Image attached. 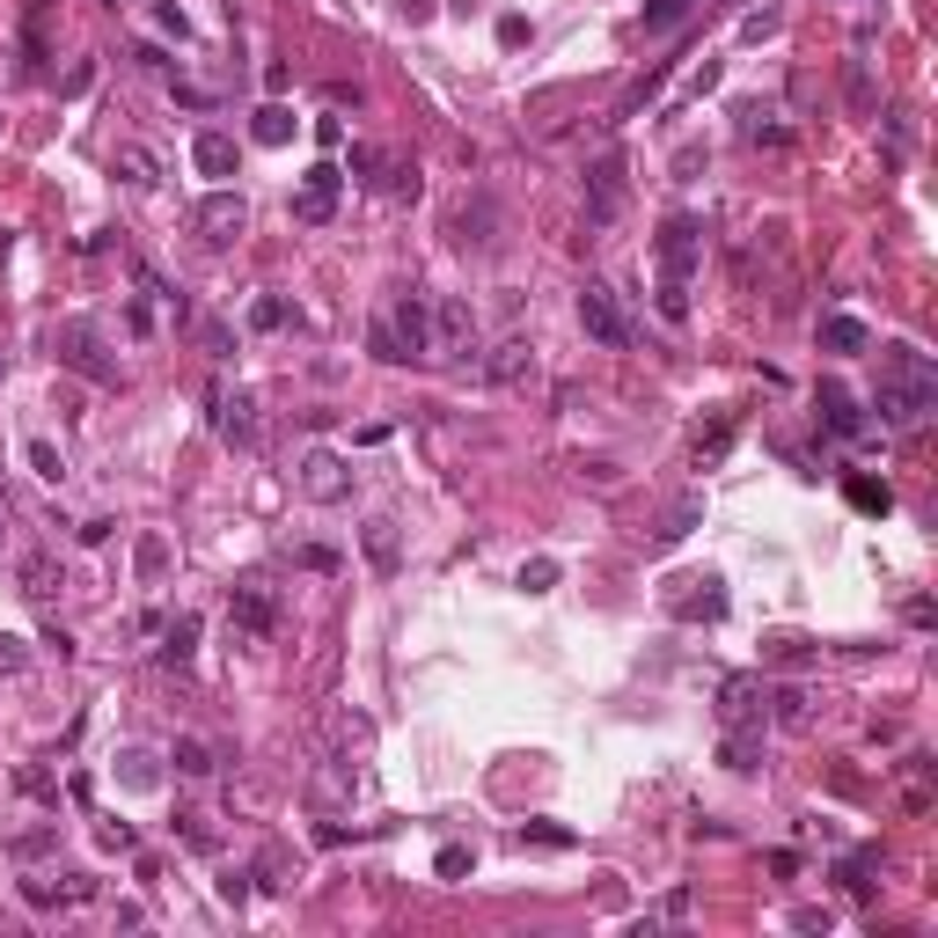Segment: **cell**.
I'll return each instance as SVG.
<instances>
[{"mask_svg": "<svg viewBox=\"0 0 938 938\" xmlns=\"http://www.w3.org/2000/svg\"><path fill=\"white\" fill-rule=\"evenodd\" d=\"M880 425L909 433L938 411V367L917 353V345H880V396H872Z\"/></svg>", "mask_w": 938, "mask_h": 938, "instance_id": "6da1fadb", "label": "cell"}, {"mask_svg": "<svg viewBox=\"0 0 938 938\" xmlns=\"http://www.w3.org/2000/svg\"><path fill=\"white\" fill-rule=\"evenodd\" d=\"M367 345H374V359H389V367L433 359V302H425V294H404V302L367 330Z\"/></svg>", "mask_w": 938, "mask_h": 938, "instance_id": "7a4b0ae2", "label": "cell"}, {"mask_svg": "<svg viewBox=\"0 0 938 938\" xmlns=\"http://www.w3.org/2000/svg\"><path fill=\"white\" fill-rule=\"evenodd\" d=\"M52 359H59V367H73L81 382H96V389H118V382H125V367L110 359L103 330H96L89 316H67V323L52 330Z\"/></svg>", "mask_w": 938, "mask_h": 938, "instance_id": "3957f363", "label": "cell"}, {"mask_svg": "<svg viewBox=\"0 0 938 938\" xmlns=\"http://www.w3.org/2000/svg\"><path fill=\"white\" fill-rule=\"evenodd\" d=\"M697 257H704V220H697V213H668V220H660V243H653L660 286H690Z\"/></svg>", "mask_w": 938, "mask_h": 938, "instance_id": "277c9868", "label": "cell"}, {"mask_svg": "<svg viewBox=\"0 0 938 938\" xmlns=\"http://www.w3.org/2000/svg\"><path fill=\"white\" fill-rule=\"evenodd\" d=\"M191 235L206 249H228V243H243L249 235V206H243V191H228V184H220V191H206L191 206Z\"/></svg>", "mask_w": 938, "mask_h": 938, "instance_id": "5b68a950", "label": "cell"}, {"mask_svg": "<svg viewBox=\"0 0 938 938\" xmlns=\"http://www.w3.org/2000/svg\"><path fill=\"white\" fill-rule=\"evenodd\" d=\"M580 330L594 337V345H609V353H623L631 345V316H623V302H616V286H602V279H586L580 286Z\"/></svg>", "mask_w": 938, "mask_h": 938, "instance_id": "8992f818", "label": "cell"}, {"mask_svg": "<svg viewBox=\"0 0 938 938\" xmlns=\"http://www.w3.org/2000/svg\"><path fill=\"white\" fill-rule=\"evenodd\" d=\"M294 484H302V498H316V506H337V498H353V462L330 455V447H308Z\"/></svg>", "mask_w": 938, "mask_h": 938, "instance_id": "52a82bcc", "label": "cell"}, {"mask_svg": "<svg viewBox=\"0 0 938 938\" xmlns=\"http://www.w3.org/2000/svg\"><path fill=\"white\" fill-rule=\"evenodd\" d=\"M271 631H279V602H271L265 586H235V602H228V638H235V645H265Z\"/></svg>", "mask_w": 938, "mask_h": 938, "instance_id": "ba28073f", "label": "cell"}, {"mask_svg": "<svg viewBox=\"0 0 938 938\" xmlns=\"http://www.w3.org/2000/svg\"><path fill=\"white\" fill-rule=\"evenodd\" d=\"M337 198H345V169H337V161H316V169L294 184V220L323 228V220L337 213Z\"/></svg>", "mask_w": 938, "mask_h": 938, "instance_id": "9c48e42d", "label": "cell"}, {"mask_svg": "<svg viewBox=\"0 0 938 938\" xmlns=\"http://www.w3.org/2000/svg\"><path fill=\"white\" fill-rule=\"evenodd\" d=\"M462 353H477V308L470 302H433V359H462Z\"/></svg>", "mask_w": 938, "mask_h": 938, "instance_id": "30bf717a", "label": "cell"}, {"mask_svg": "<svg viewBox=\"0 0 938 938\" xmlns=\"http://www.w3.org/2000/svg\"><path fill=\"white\" fill-rule=\"evenodd\" d=\"M762 704H770L762 674H727L719 682V727H762Z\"/></svg>", "mask_w": 938, "mask_h": 938, "instance_id": "8fae6325", "label": "cell"}, {"mask_svg": "<svg viewBox=\"0 0 938 938\" xmlns=\"http://www.w3.org/2000/svg\"><path fill=\"white\" fill-rule=\"evenodd\" d=\"M814 411H821V425H829L836 441H866V411H858V396H850L843 382H821Z\"/></svg>", "mask_w": 938, "mask_h": 938, "instance_id": "7c38bea8", "label": "cell"}, {"mask_svg": "<svg viewBox=\"0 0 938 938\" xmlns=\"http://www.w3.org/2000/svg\"><path fill=\"white\" fill-rule=\"evenodd\" d=\"M690 594H674V616L682 623H719L727 616V580L719 572H704V580H682Z\"/></svg>", "mask_w": 938, "mask_h": 938, "instance_id": "4fadbf2b", "label": "cell"}, {"mask_svg": "<svg viewBox=\"0 0 938 938\" xmlns=\"http://www.w3.org/2000/svg\"><path fill=\"white\" fill-rule=\"evenodd\" d=\"M484 374H492L498 389H521V382L535 374V345H529V337H498L492 359H484Z\"/></svg>", "mask_w": 938, "mask_h": 938, "instance_id": "5bb4252c", "label": "cell"}, {"mask_svg": "<svg viewBox=\"0 0 938 938\" xmlns=\"http://www.w3.org/2000/svg\"><path fill=\"white\" fill-rule=\"evenodd\" d=\"M213 425H220V441H257V396L249 389H220L213 396Z\"/></svg>", "mask_w": 938, "mask_h": 938, "instance_id": "9a60e30c", "label": "cell"}, {"mask_svg": "<svg viewBox=\"0 0 938 938\" xmlns=\"http://www.w3.org/2000/svg\"><path fill=\"white\" fill-rule=\"evenodd\" d=\"M586 191H594L586 220H594V228H609V220H616V206H623V161H616V155H609V161H594V177H586Z\"/></svg>", "mask_w": 938, "mask_h": 938, "instance_id": "2e32d148", "label": "cell"}, {"mask_svg": "<svg viewBox=\"0 0 938 938\" xmlns=\"http://www.w3.org/2000/svg\"><path fill=\"white\" fill-rule=\"evenodd\" d=\"M359 550H367V565L382 572V580L404 565V535H396V521H389V514H374L367 529H359Z\"/></svg>", "mask_w": 938, "mask_h": 938, "instance_id": "e0dca14e", "label": "cell"}, {"mask_svg": "<svg viewBox=\"0 0 938 938\" xmlns=\"http://www.w3.org/2000/svg\"><path fill=\"white\" fill-rule=\"evenodd\" d=\"M110 177H125L132 191H155V184H161V161L147 155L140 140H118V155H110Z\"/></svg>", "mask_w": 938, "mask_h": 938, "instance_id": "ac0fdd59", "label": "cell"}, {"mask_svg": "<svg viewBox=\"0 0 938 938\" xmlns=\"http://www.w3.org/2000/svg\"><path fill=\"white\" fill-rule=\"evenodd\" d=\"M191 169L213 177V184H228L235 177V140H228V132H198V140H191Z\"/></svg>", "mask_w": 938, "mask_h": 938, "instance_id": "d6986e66", "label": "cell"}, {"mask_svg": "<svg viewBox=\"0 0 938 938\" xmlns=\"http://www.w3.org/2000/svg\"><path fill=\"white\" fill-rule=\"evenodd\" d=\"M821 353L858 359V353H872V330H866L858 316H829V323H821Z\"/></svg>", "mask_w": 938, "mask_h": 938, "instance_id": "ffe728a7", "label": "cell"}, {"mask_svg": "<svg viewBox=\"0 0 938 938\" xmlns=\"http://www.w3.org/2000/svg\"><path fill=\"white\" fill-rule=\"evenodd\" d=\"M22 895H30L37 909H52V902H89L96 880H89V872H67V880H22Z\"/></svg>", "mask_w": 938, "mask_h": 938, "instance_id": "44dd1931", "label": "cell"}, {"mask_svg": "<svg viewBox=\"0 0 938 938\" xmlns=\"http://www.w3.org/2000/svg\"><path fill=\"white\" fill-rule=\"evenodd\" d=\"M118 784H125V792H155V784H161V756H155V748H118Z\"/></svg>", "mask_w": 938, "mask_h": 938, "instance_id": "7402d4cb", "label": "cell"}, {"mask_svg": "<svg viewBox=\"0 0 938 938\" xmlns=\"http://www.w3.org/2000/svg\"><path fill=\"white\" fill-rule=\"evenodd\" d=\"M719 762H727L733 778H748L762 762V727H727V741H719Z\"/></svg>", "mask_w": 938, "mask_h": 938, "instance_id": "603a6c76", "label": "cell"}, {"mask_svg": "<svg viewBox=\"0 0 938 938\" xmlns=\"http://www.w3.org/2000/svg\"><path fill=\"white\" fill-rule=\"evenodd\" d=\"M59 586H67V572H59V557H52V550L22 557V594H30V602H52Z\"/></svg>", "mask_w": 938, "mask_h": 938, "instance_id": "cb8c5ba5", "label": "cell"}, {"mask_svg": "<svg viewBox=\"0 0 938 938\" xmlns=\"http://www.w3.org/2000/svg\"><path fill=\"white\" fill-rule=\"evenodd\" d=\"M191 653H198V616L184 609L177 623H161V660H169V668H191Z\"/></svg>", "mask_w": 938, "mask_h": 938, "instance_id": "d4e9b609", "label": "cell"}, {"mask_svg": "<svg viewBox=\"0 0 938 938\" xmlns=\"http://www.w3.org/2000/svg\"><path fill=\"white\" fill-rule=\"evenodd\" d=\"M447 235H455L462 249H484V243H492V198H477V206H462L455 220H447Z\"/></svg>", "mask_w": 938, "mask_h": 938, "instance_id": "484cf974", "label": "cell"}, {"mask_svg": "<svg viewBox=\"0 0 938 938\" xmlns=\"http://www.w3.org/2000/svg\"><path fill=\"white\" fill-rule=\"evenodd\" d=\"M294 125H302V118H294L286 103H265L257 118H249V140H257V147H286V140H294Z\"/></svg>", "mask_w": 938, "mask_h": 938, "instance_id": "4316f807", "label": "cell"}, {"mask_svg": "<svg viewBox=\"0 0 938 938\" xmlns=\"http://www.w3.org/2000/svg\"><path fill=\"white\" fill-rule=\"evenodd\" d=\"M294 872H302V866H294V858H286L279 843H265V850H257V866H249V880L279 895V887H294Z\"/></svg>", "mask_w": 938, "mask_h": 938, "instance_id": "83f0119b", "label": "cell"}, {"mask_svg": "<svg viewBox=\"0 0 938 938\" xmlns=\"http://www.w3.org/2000/svg\"><path fill=\"white\" fill-rule=\"evenodd\" d=\"M902 807H909V814L931 807V756H909L902 762Z\"/></svg>", "mask_w": 938, "mask_h": 938, "instance_id": "f1b7e54d", "label": "cell"}, {"mask_svg": "<svg viewBox=\"0 0 938 938\" xmlns=\"http://www.w3.org/2000/svg\"><path fill=\"white\" fill-rule=\"evenodd\" d=\"M169 762H177V778H213V748L198 741V733H177V748H169Z\"/></svg>", "mask_w": 938, "mask_h": 938, "instance_id": "f546056e", "label": "cell"}, {"mask_svg": "<svg viewBox=\"0 0 938 938\" xmlns=\"http://www.w3.org/2000/svg\"><path fill=\"white\" fill-rule=\"evenodd\" d=\"M770 704H778V727L784 733H807V727H814V697H807V690H778Z\"/></svg>", "mask_w": 938, "mask_h": 938, "instance_id": "4dcf8cb0", "label": "cell"}, {"mask_svg": "<svg viewBox=\"0 0 938 938\" xmlns=\"http://www.w3.org/2000/svg\"><path fill=\"white\" fill-rule=\"evenodd\" d=\"M727 447H733V418H727V411H719V418H711V425H697V462H719V455H727Z\"/></svg>", "mask_w": 938, "mask_h": 938, "instance_id": "1f68e13d", "label": "cell"}, {"mask_svg": "<svg viewBox=\"0 0 938 938\" xmlns=\"http://www.w3.org/2000/svg\"><path fill=\"white\" fill-rule=\"evenodd\" d=\"M843 492H850V506H858V514H887V506H895V492H887V484H872V477H850Z\"/></svg>", "mask_w": 938, "mask_h": 938, "instance_id": "d6a6232c", "label": "cell"}, {"mask_svg": "<svg viewBox=\"0 0 938 938\" xmlns=\"http://www.w3.org/2000/svg\"><path fill=\"white\" fill-rule=\"evenodd\" d=\"M22 455H30V470H37V477H45V484H67V455H59L52 441H30V447H22Z\"/></svg>", "mask_w": 938, "mask_h": 938, "instance_id": "836d02e7", "label": "cell"}, {"mask_svg": "<svg viewBox=\"0 0 938 938\" xmlns=\"http://www.w3.org/2000/svg\"><path fill=\"white\" fill-rule=\"evenodd\" d=\"M514 843H543V850H572V829H557V821H521Z\"/></svg>", "mask_w": 938, "mask_h": 938, "instance_id": "e575fe53", "label": "cell"}, {"mask_svg": "<svg viewBox=\"0 0 938 938\" xmlns=\"http://www.w3.org/2000/svg\"><path fill=\"white\" fill-rule=\"evenodd\" d=\"M843 96H850V110H872V73H866V52L843 67Z\"/></svg>", "mask_w": 938, "mask_h": 938, "instance_id": "d590c367", "label": "cell"}, {"mask_svg": "<svg viewBox=\"0 0 938 938\" xmlns=\"http://www.w3.org/2000/svg\"><path fill=\"white\" fill-rule=\"evenodd\" d=\"M132 565H140V580H161V572H169V543H161V535H140Z\"/></svg>", "mask_w": 938, "mask_h": 938, "instance_id": "8d00e7d4", "label": "cell"}, {"mask_svg": "<svg viewBox=\"0 0 938 938\" xmlns=\"http://www.w3.org/2000/svg\"><path fill=\"white\" fill-rule=\"evenodd\" d=\"M741 132H748V147H784V140H792V132H784L778 118H762V110H748V125H741Z\"/></svg>", "mask_w": 938, "mask_h": 938, "instance_id": "74e56055", "label": "cell"}, {"mask_svg": "<svg viewBox=\"0 0 938 938\" xmlns=\"http://www.w3.org/2000/svg\"><path fill=\"white\" fill-rule=\"evenodd\" d=\"M470 866H477V850H470V843H441V858H433V872H441V880H462Z\"/></svg>", "mask_w": 938, "mask_h": 938, "instance_id": "f35d334b", "label": "cell"}, {"mask_svg": "<svg viewBox=\"0 0 938 938\" xmlns=\"http://www.w3.org/2000/svg\"><path fill=\"white\" fill-rule=\"evenodd\" d=\"M294 565H308V572H345V557H337L330 543H294Z\"/></svg>", "mask_w": 938, "mask_h": 938, "instance_id": "ab89813d", "label": "cell"}, {"mask_svg": "<svg viewBox=\"0 0 938 938\" xmlns=\"http://www.w3.org/2000/svg\"><path fill=\"white\" fill-rule=\"evenodd\" d=\"M690 8H697V0H645V30H674Z\"/></svg>", "mask_w": 938, "mask_h": 938, "instance_id": "60d3db41", "label": "cell"}, {"mask_svg": "<svg viewBox=\"0 0 938 938\" xmlns=\"http://www.w3.org/2000/svg\"><path fill=\"white\" fill-rule=\"evenodd\" d=\"M279 323H286L279 294H257V302H249V330H279Z\"/></svg>", "mask_w": 938, "mask_h": 938, "instance_id": "b9f144b4", "label": "cell"}, {"mask_svg": "<svg viewBox=\"0 0 938 938\" xmlns=\"http://www.w3.org/2000/svg\"><path fill=\"white\" fill-rule=\"evenodd\" d=\"M521 586H529V594H550V586H557V557H529V565H521Z\"/></svg>", "mask_w": 938, "mask_h": 938, "instance_id": "7bdbcfd3", "label": "cell"}, {"mask_svg": "<svg viewBox=\"0 0 938 938\" xmlns=\"http://www.w3.org/2000/svg\"><path fill=\"white\" fill-rule=\"evenodd\" d=\"M198 345H206L213 359H228V353H235V330H228V323H213V316H206V323H198Z\"/></svg>", "mask_w": 938, "mask_h": 938, "instance_id": "ee69618b", "label": "cell"}, {"mask_svg": "<svg viewBox=\"0 0 938 938\" xmlns=\"http://www.w3.org/2000/svg\"><path fill=\"white\" fill-rule=\"evenodd\" d=\"M690 529H697V498H682V506L668 514V529H660V543H682Z\"/></svg>", "mask_w": 938, "mask_h": 938, "instance_id": "f6af8a7d", "label": "cell"}, {"mask_svg": "<svg viewBox=\"0 0 938 938\" xmlns=\"http://www.w3.org/2000/svg\"><path fill=\"white\" fill-rule=\"evenodd\" d=\"M778 22H784L778 8H756V16L741 22V37H748V45H762V37H778Z\"/></svg>", "mask_w": 938, "mask_h": 938, "instance_id": "bcb514c9", "label": "cell"}, {"mask_svg": "<svg viewBox=\"0 0 938 938\" xmlns=\"http://www.w3.org/2000/svg\"><path fill=\"white\" fill-rule=\"evenodd\" d=\"M96 843H103V850H140V836H132V821H103Z\"/></svg>", "mask_w": 938, "mask_h": 938, "instance_id": "7dc6e473", "label": "cell"}, {"mask_svg": "<svg viewBox=\"0 0 938 938\" xmlns=\"http://www.w3.org/2000/svg\"><path fill=\"white\" fill-rule=\"evenodd\" d=\"M22 668H30V645L0 631V674H22Z\"/></svg>", "mask_w": 938, "mask_h": 938, "instance_id": "c3c4849f", "label": "cell"}, {"mask_svg": "<svg viewBox=\"0 0 938 938\" xmlns=\"http://www.w3.org/2000/svg\"><path fill=\"white\" fill-rule=\"evenodd\" d=\"M177 836L191 850H213V829H206V814H177Z\"/></svg>", "mask_w": 938, "mask_h": 938, "instance_id": "681fc988", "label": "cell"}, {"mask_svg": "<svg viewBox=\"0 0 938 938\" xmlns=\"http://www.w3.org/2000/svg\"><path fill=\"white\" fill-rule=\"evenodd\" d=\"M220 902H228V909L249 902V872H220Z\"/></svg>", "mask_w": 938, "mask_h": 938, "instance_id": "f907efd6", "label": "cell"}, {"mask_svg": "<svg viewBox=\"0 0 938 938\" xmlns=\"http://www.w3.org/2000/svg\"><path fill=\"white\" fill-rule=\"evenodd\" d=\"M59 843V829H37V836H16V858H45Z\"/></svg>", "mask_w": 938, "mask_h": 938, "instance_id": "816d5d0a", "label": "cell"}, {"mask_svg": "<svg viewBox=\"0 0 938 938\" xmlns=\"http://www.w3.org/2000/svg\"><path fill=\"white\" fill-rule=\"evenodd\" d=\"M829 909H814V902H807V909H792V931H829Z\"/></svg>", "mask_w": 938, "mask_h": 938, "instance_id": "f5cc1de1", "label": "cell"}, {"mask_svg": "<svg viewBox=\"0 0 938 938\" xmlns=\"http://www.w3.org/2000/svg\"><path fill=\"white\" fill-rule=\"evenodd\" d=\"M498 45H529V16H498Z\"/></svg>", "mask_w": 938, "mask_h": 938, "instance_id": "db71d44e", "label": "cell"}, {"mask_svg": "<svg viewBox=\"0 0 938 938\" xmlns=\"http://www.w3.org/2000/svg\"><path fill=\"white\" fill-rule=\"evenodd\" d=\"M396 16H404L411 30H418V22H433V0H396Z\"/></svg>", "mask_w": 938, "mask_h": 938, "instance_id": "11a10c76", "label": "cell"}, {"mask_svg": "<svg viewBox=\"0 0 938 938\" xmlns=\"http://www.w3.org/2000/svg\"><path fill=\"white\" fill-rule=\"evenodd\" d=\"M316 147H345V125H337V118H316Z\"/></svg>", "mask_w": 938, "mask_h": 938, "instance_id": "9f6ffc18", "label": "cell"}, {"mask_svg": "<svg viewBox=\"0 0 938 938\" xmlns=\"http://www.w3.org/2000/svg\"><path fill=\"white\" fill-rule=\"evenodd\" d=\"M8 249H16V235H8V228H0V257H8Z\"/></svg>", "mask_w": 938, "mask_h": 938, "instance_id": "6f0895ef", "label": "cell"}, {"mask_svg": "<svg viewBox=\"0 0 938 938\" xmlns=\"http://www.w3.org/2000/svg\"><path fill=\"white\" fill-rule=\"evenodd\" d=\"M103 8H125V0H103Z\"/></svg>", "mask_w": 938, "mask_h": 938, "instance_id": "680465c9", "label": "cell"}, {"mask_svg": "<svg viewBox=\"0 0 938 938\" xmlns=\"http://www.w3.org/2000/svg\"><path fill=\"white\" fill-rule=\"evenodd\" d=\"M0 521H8V506H0ZM0 535H8V529H0Z\"/></svg>", "mask_w": 938, "mask_h": 938, "instance_id": "91938a15", "label": "cell"}]
</instances>
